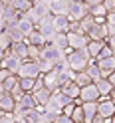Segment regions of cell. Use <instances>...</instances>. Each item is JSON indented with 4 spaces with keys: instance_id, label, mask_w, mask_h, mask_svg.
<instances>
[{
    "instance_id": "1",
    "label": "cell",
    "mask_w": 115,
    "mask_h": 123,
    "mask_svg": "<svg viewBox=\"0 0 115 123\" xmlns=\"http://www.w3.org/2000/svg\"><path fill=\"white\" fill-rule=\"evenodd\" d=\"M91 62V56L87 54L85 48H66V64L72 68L73 72H79V70H85V66Z\"/></svg>"
},
{
    "instance_id": "2",
    "label": "cell",
    "mask_w": 115,
    "mask_h": 123,
    "mask_svg": "<svg viewBox=\"0 0 115 123\" xmlns=\"http://www.w3.org/2000/svg\"><path fill=\"white\" fill-rule=\"evenodd\" d=\"M72 99L67 97L62 89H54L52 93H50V97H48V101L44 103V109L46 111H52V113H60L62 111V107L66 105V103H70Z\"/></svg>"
},
{
    "instance_id": "3",
    "label": "cell",
    "mask_w": 115,
    "mask_h": 123,
    "mask_svg": "<svg viewBox=\"0 0 115 123\" xmlns=\"http://www.w3.org/2000/svg\"><path fill=\"white\" fill-rule=\"evenodd\" d=\"M40 58L44 60H50L54 62V64H62V62H66V50H60L58 46H54L52 42H46L42 48H40Z\"/></svg>"
},
{
    "instance_id": "4",
    "label": "cell",
    "mask_w": 115,
    "mask_h": 123,
    "mask_svg": "<svg viewBox=\"0 0 115 123\" xmlns=\"http://www.w3.org/2000/svg\"><path fill=\"white\" fill-rule=\"evenodd\" d=\"M85 14H89V6L83 2V0L70 2V8H67V18L70 20H81Z\"/></svg>"
},
{
    "instance_id": "5",
    "label": "cell",
    "mask_w": 115,
    "mask_h": 123,
    "mask_svg": "<svg viewBox=\"0 0 115 123\" xmlns=\"http://www.w3.org/2000/svg\"><path fill=\"white\" fill-rule=\"evenodd\" d=\"M18 78H38L40 75V70H38V64L34 60H24L16 72Z\"/></svg>"
},
{
    "instance_id": "6",
    "label": "cell",
    "mask_w": 115,
    "mask_h": 123,
    "mask_svg": "<svg viewBox=\"0 0 115 123\" xmlns=\"http://www.w3.org/2000/svg\"><path fill=\"white\" fill-rule=\"evenodd\" d=\"M78 99H79V101H97V99H99V91L95 87V83L89 81V83H85V86H81Z\"/></svg>"
},
{
    "instance_id": "7",
    "label": "cell",
    "mask_w": 115,
    "mask_h": 123,
    "mask_svg": "<svg viewBox=\"0 0 115 123\" xmlns=\"http://www.w3.org/2000/svg\"><path fill=\"white\" fill-rule=\"evenodd\" d=\"M66 36H67V48H72V50L85 48V44L89 42V38L83 32H66Z\"/></svg>"
},
{
    "instance_id": "8",
    "label": "cell",
    "mask_w": 115,
    "mask_h": 123,
    "mask_svg": "<svg viewBox=\"0 0 115 123\" xmlns=\"http://www.w3.org/2000/svg\"><path fill=\"white\" fill-rule=\"evenodd\" d=\"M40 75H42L44 86L48 87L50 91L62 87V81H60V75H58V70H56V68H54V70H50V72H46V74H40Z\"/></svg>"
},
{
    "instance_id": "9",
    "label": "cell",
    "mask_w": 115,
    "mask_h": 123,
    "mask_svg": "<svg viewBox=\"0 0 115 123\" xmlns=\"http://www.w3.org/2000/svg\"><path fill=\"white\" fill-rule=\"evenodd\" d=\"M95 66L99 68V74L101 78L109 75L111 72H115V56H109V58H95Z\"/></svg>"
},
{
    "instance_id": "10",
    "label": "cell",
    "mask_w": 115,
    "mask_h": 123,
    "mask_svg": "<svg viewBox=\"0 0 115 123\" xmlns=\"http://www.w3.org/2000/svg\"><path fill=\"white\" fill-rule=\"evenodd\" d=\"M20 64H22V60H20L18 56L10 54L8 50L4 52V56H2V68H6L10 74H16V72H18V68H20Z\"/></svg>"
},
{
    "instance_id": "11",
    "label": "cell",
    "mask_w": 115,
    "mask_h": 123,
    "mask_svg": "<svg viewBox=\"0 0 115 123\" xmlns=\"http://www.w3.org/2000/svg\"><path fill=\"white\" fill-rule=\"evenodd\" d=\"M10 54H14V56H18L22 62L28 60V44L24 40H16V42H12L10 44V48H8Z\"/></svg>"
},
{
    "instance_id": "12",
    "label": "cell",
    "mask_w": 115,
    "mask_h": 123,
    "mask_svg": "<svg viewBox=\"0 0 115 123\" xmlns=\"http://www.w3.org/2000/svg\"><path fill=\"white\" fill-rule=\"evenodd\" d=\"M52 26L56 32H67V26H70L67 14H52Z\"/></svg>"
},
{
    "instance_id": "13",
    "label": "cell",
    "mask_w": 115,
    "mask_h": 123,
    "mask_svg": "<svg viewBox=\"0 0 115 123\" xmlns=\"http://www.w3.org/2000/svg\"><path fill=\"white\" fill-rule=\"evenodd\" d=\"M85 36L89 38V40H105V36H107L105 26H103V24H97V22H93V24L89 26V30L85 32Z\"/></svg>"
},
{
    "instance_id": "14",
    "label": "cell",
    "mask_w": 115,
    "mask_h": 123,
    "mask_svg": "<svg viewBox=\"0 0 115 123\" xmlns=\"http://www.w3.org/2000/svg\"><path fill=\"white\" fill-rule=\"evenodd\" d=\"M93 83H95V87H97V91H99V95H111V97H113L115 86H113L107 78H99V80H95Z\"/></svg>"
},
{
    "instance_id": "15",
    "label": "cell",
    "mask_w": 115,
    "mask_h": 123,
    "mask_svg": "<svg viewBox=\"0 0 115 123\" xmlns=\"http://www.w3.org/2000/svg\"><path fill=\"white\" fill-rule=\"evenodd\" d=\"M83 109V123H91V117L97 113V101H79Z\"/></svg>"
},
{
    "instance_id": "16",
    "label": "cell",
    "mask_w": 115,
    "mask_h": 123,
    "mask_svg": "<svg viewBox=\"0 0 115 123\" xmlns=\"http://www.w3.org/2000/svg\"><path fill=\"white\" fill-rule=\"evenodd\" d=\"M14 24H16V28L20 30V34H22V36H26L28 32H32V30L36 28V26L32 24V22H30V20L26 18V14H24V12H22L20 16L16 18V22H14Z\"/></svg>"
},
{
    "instance_id": "17",
    "label": "cell",
    "mask_w": 115,
    "mask_h": 123,
    "mask_svg": "<svg viewBox=\"0 0 115 123\" xmlns=\"http://www.w3.org/2000/svg\"><path fill=\"white\" fill-rule=\"evenodd\" d=\"M64 91V93L70 97V99H78V95H79V86L75 83L73 80H70V81H66V83H62V87H60Z\"/></svg>"
},
{
    "instance_id": "18",
    "label": "cell",
    "mask_w": 115,
    "mask_h": 123,
    "mask_svg": "<svg viewBox=\"0 0 115 123\" xmlns=\"http://www.w3.org/2000/svg\"><path fill=\"white\" fill-rule=\"evenodd\" d=\"M70 0H50V12L52 14H67Z\"/></svg>"
},
{
    "instance_id": "19",
    "label": "cell",
    "mask_w": 115,
    "mask_h": 123,
    "mask_svg": "<svg viewBox=\"0 0 115 123\" xmlns=\"http://www.w3.org/2000/svg\"><path fill=\"white\" fill-rule=\"evenodd\" d=\"M24 42H26V44H34V46H40V48H42V46L46 44L44 36L40 34V30H38V28H34L32 32H28V34L24 36Z\"/></svg>"
},
{
    "instance_id": "20",
    "label": "cell",
    "mask_w": 115,
    "mask_h": 123,
    "mask_svg": "<svg viewBox=\"0 0 115 123\" xmlns=\"http://www.w3.org/2000/svg\"><path fill=\"white\" fill-rule=\"evenodd\" d=\"M0 109L2 111L14 109V97L10 95V91H0Z\"/></svg>"
},
{
    "instance_id": "21",
    "label": "cell",
    "mask_w": 115,
    "mask_h": 123,
    "mask_svg": "<svg viewBox=\"0 0 115 123\" xmlns=\"http://www.w3.org/2000/svg\"><path fill=\"white\" fill-rule=\"evenodd\" d=\"M18 16H20L18 10H14L12 6H4V10H2V20H4V24H10V22H14Z\"/></svg>"
},
{
    "instance_id": "22",
    "label": "cell",
    "mask_w": 115,
    "mask_h": 123,
    "mask_svg": "<svg viewBox=\"0 0 115 123\" xmlns=\"http://www.w3.org/2000/svg\"><path fill=\"white\" fill-rule=\"evenodd\" d=\"M52 44L58 46L60 50H66L67 48V36H66V32H56L54 38H52Z\"/></svg>"
},
{
    "instance_id": "23",
    "label": "cell",
    "mask_w": 115,
    "mask_h": 123,
    "mask_svg": "<svg viewBox=\"0 0 115 123\" xmlns=\"http://www.w3.org/2000/svg\"><path fill=\"white\" fill-rule=\"evenodd\" d=\"M70 117L73 123H83V109H81L79 99H75V105H73V111L70 113Z\"/></svg>"
},
{
    "instance_id": "24",
    "label": "cell",
    "mask_w": 115,
    "mask_h": 123,
    "mask_svg": "<svg viewBox=\"0 0 115 123\" xmlns=\"http://www.w3.org/2000/svg\"><path fill=\"white\" fill-rule=\"evenodd\" d=\"M85 74L89 75V80H91V81H95V80L101 78V74H99V68L95 66V62H93V60H91L89 64L85 66Z\"/></svg>"
},
{
    "instance_id": "25",
    "label": "cell",
    "mask_w": 115,
    "mask_h": 123,
    "mask_svg": "<svg viewBox=\"0 0 115 123\" xmlns=\"http://www.w3.org/2000/svg\"><path fill=\"white\" fill-rule=\"evenodd\" d=\"M36 64H38V70H40V74H46V72H50V70H54V68H56V64H54V62L44 60V58H38Z\"/></svg>"
},
{
    "instance_id": "26",
    "label": "cell",
    "mask_w": 115,
    "mask_h": 123,
    "mask_svg": "<svg viewBox=\"0 0 115 123\" xmlns=\"http://www.w3.org/2000/svg\"><path fill=\"white\" fill-rule=\"evenodd\" d=\"M72 80H73L75 83H78L79 87H81V86H85V83H89V81H91V80H89V75L85 74V70H79V72H75Z\"/></svg>"
},
{
    "instance_id": "27",
    "label": "cell",
    "mask_w": 115,
    "mask_h": 123,
    "mask_svg": "<svg viewBox=\"0 0 115 123\" xmlns=\"http://www.w3.org/2000/svg\"><path fill=\"white\" fill-rule=\"evenodd\" d=\"M93 22H95V18L91 16V14H85V16H83L81 20H78V24H79V30H81L83 34H85L87 30H89V26L93 24Z\"/></svg>"
},
{
    "instance_id": "28",
    "label": "cell",
    "mask_w": 115,
    "mask_h": 123,
    "mask_svg": "<svg viewBox=\"0 0 115 123\" xmlns=\"http://www.w3.org/2000/svg\"><path fill=\"white\" fill-rule=\"evenodd\" d=\"M34 81H36V78H18V83H20V87H22V91H32V87H34Z\"/></svg>"
},
{
    "instance_id": "29",
    "label": "cell",
    "mask_w": 115,
    "mask_h": 123,
    "mask_svg": "<svg viewBox=\"0 0 115 123\" xmlns=\"http://www.w3.org/2000/svg\"><path fill=\"white\" fill-rule=\"evenodd\" d=\"M30 6H32V0H14L12 8H14V10H18V12L22 14V12H26Z\"/></svg>"
},
{
    "instance_id": "30",
    "label": "cell",
    "mask_w": 115,
    "mask_h": 123,
    "mask_svg": "<svg viewBox=\"0 0 115 123\" xmlns=\"http://www.w3.org/2000/svg\"><path fill=\"white\" fill-rule=\"evenodd\" d=\"M16 81H18V75H16V74L6 75V78H4V81H2V89H4V91H10V89H12V86H14Z\"/></svg>"
},
{
    "instance_id": "31",
    "label": "cell",
    "mask_w": 115,
    "mask_h": 123,
    "mask_svg": "<svg viewBox=\"0 0 115 123\" xmlns=\"http://www.w3.org/2000/svg\"><path fill=\"white\" fill-rule=\"evenodd\" d=\"M10 44H12L10 34L6 32V30H0V48H2V50H8V48H10Z\"/></svg>"
},
{
    "instance_id": "32",
    "label": "cell",
    "mask_w": 115,
    "mask_h": 123,
    "mask_svg": "<svg viewBox=\"0 0 115 123\" xmlns=\"http://www.w3.org/2000/svg\"><path fill=\"white\" fill-rule=\"evenodd\" d=\"M105 6L103 4H95V6H91V8H89V14H91V16H93V18H99V16H105Z\"/></svg>"
},
{
    "instance_id": "33",
    "label": "cell",
    "mask_w": 115,
    "mask_h": 123,
    "mask_svg": "<svg viewBox=\"0 0 115 123\" xmlns=\"http://www.w3.org/2000/svg\"><path fill=\"white\" fill-rule=\"evenodd\" d=\"M40 58V46H34V44H28V60H38Z\"/></svg>"
},
{
    "instance_id": "34",
    "label": "cell",
    "mask_w": 115,
    "mask_h": 123,
    "mask_svg": "<svg viewBox=\"0 0 115 123\" xmlns=\"http://www.w3.org/2000/svg\"><path fill=\"white\" fill-rule=\"evenodd\" d=\"M109 56H113V46H107V44H103V48L99 50V54L95 58H109ZM93 58V60H95Z\"/></svg>"
},
{
    "instance_id": "35",
    "label": "cell",
    "mask_w": 115,
    "mask_h": 123,
    "mask_svg": "<svg viewBox=\"0 0 115 123\" xmlns=\"http://www.w3.org/2000/svg\"><path fill=\"white\" fill-rule=\"evenodd\" d=\"M101 4L105 6V10H115V0H101Z\"/></svg>"
},
{
    "instance_id": "36",
    "label": "cell",
    "mask_w": 115,
    "mask_h": 123,
    "mask_svg": "<svg viewBox=\"0 0 115 123\" xmlns=\"http://www.w3.org/2000/svg\"><path fill=\"white\" fill-rule=\"evenodd\" d=\"M83 2H85L89 8H91V6H95V4H101V0H83Z\"/></svg>"
},
{
    "instance_id": "37",
    "label": "cell",
    "mask_w": 115,
    "mask_h": 123,
    "mask_svg": "<svg viewBox=\"0 0 115 123\" xmlns=\"http://www.w3.org/2000/svg\"><path fill=\"white\" fill-rule=\"evenodd\" d=\"M0 2H2L4 6H12V4H14V0H0Z\"/></svg>"
},
{
    "instance_id": "38",
    "label": "cell",
    "mask_w": 115,
    "mask_h": 123,
    "mask_svg": "<svg viewBox=\"0 0 115 123\" xmlns=\"http://www.w3.org/2000/svg\"><path fill=\"white\" fill-rule=\"evenodd\" d=\"M2 10H4V4H2V2H0V14H2Z\"/></svg>"
},
{
    "instance_id": "39",
    "label": "cell",
    "mask_w": 115,
    "mask_h": 123,
    "mask_svg": "<svg viewBox=\"0 0 115 123\" xmlns=\"http://www.w3.org/2000/svg\"><path fill=\"white\" fill-rule=\"evenodd\" d=\"M0 68H2V58H0Z\"/></svg>"
},
{
    "instance_id": "40",
    "label": "cell",
    "mask_w": 115,
    "mask_h": 123,
    "mask_svg": "<svg viewBox=\"0 0 115 123\" xmlns=\"http://www.w3.org/2000/svg\"><path fill=\"white\" fill-rule=\"evenodd\" d=\"M2 113H4V111H2V109H0V115H2Z\"/></svg>"
}]
</instances>
